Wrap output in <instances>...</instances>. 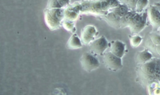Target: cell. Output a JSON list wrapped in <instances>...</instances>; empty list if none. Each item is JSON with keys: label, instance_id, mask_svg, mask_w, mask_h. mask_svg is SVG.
I'll use <instances>...</instances> for the list:
<instances>
[{"label": "cell", "instance_id": "obj_26", "mask_svg": "<svg viewBox=\"0 0 160 95\" xmlns=\"http://www.w3.org/2000/svg\"><path fill=\"white\" fill-rule=\"evenodd\" d=\"M156 53L159 56H160V45H156Z\"/></svg>", "mask_w": 160, "mask_h": 95}, {"label": "cell", "instance_id": "obj_10", "mask_svg": "<svg viewBox=\"0 0 160 95\" xmlns=\"http://www.w3.org/2000/svg\"><path fill=\"white\" fill-rule=\"evenodd\" d=\"M147 20H148V13L147 11L143 12V15L142 19L137 24L133 25L131 28H129V29L131 31V32L133 34H137L140 33L142 31H143L147 25Z\"/></svg>", "mask_w": 160, "mask_h": 95}, {"label": "cell", "instance_id": "obj_25", "mask_svg": "<svg viewBox=\"0 0 160 95\" xmlns=\"http://www.w3.org/2000/svg\"><path fill=\"white\" fill-rule=\"evenodd\" d=\"M58 2L60 5L61 6V7L63 8H66L69 6L70 0H58Z\"/></svg>", "mask_w": 160, "mask_h": 95}, {"label": "cell", "instance_id": "obj_1", "mask_svg": "<svg viewBox=\"0 0 160 95\" xmlns=\"http://www.w3.org/2000/svg\"><path fill=\"white\" fill-rule=\"evenodd\" d=\"M156 59L151 60L145 63L138 64V76L140 77V81L145 84H151L156 80L154 75Z\"/></svg>", "mask_w": 160, "mask_h": 95}, {"label": "cell", "instance_id": "obj_3", "mask_svg": "<svg viewBox=\"0 0 160 95\" xmlns=\"http://www.w3.org/2000/svg\"><path fill=\"white\" fill-rule=\"evenodd\" d=\"M102 62L106 69L113 72H117L122 68V58L115 56L110 51L103 55Z\"/></svg>", "mask_w": 160, "mask_h": 95}, {"label": "cell", "instance_id": "obj_15", "mask_svg": "<svg viewBox=\"0 0 160 95\" xmlns=\"http://www.w3.org/2000/svg\"><path fill=\"white\" fill-rule=\"evenodd\" d=\"M129 10L130 9L129 8V7L124 4H121L117 8H113V11L121 18L124 16L125 15H126L127 13L129 11Z\"/></svg>", "mask_w": 160, "mask_h": 95}, {"label": "cell", "instance_id": "obj_5", "mask_svg": "<svg viewBox=\"0 0 160 95\" xmlns=\"http://www.w3.org/2000/svg\"><path fill=\"white\" fill-rule=\"evenodd\" d=\"M108 48V42L104 36L93 41L90 45L91 51L99 55H103L104 53Z\"/></svg>", "mask_w": 160, "mask_h": 95}, {"label": "cell", "instance_id": "obj_22", "mask_svg": "<svg viewBox=\"0 0 160 95\" xmlns=\"http://www.w3.org/2000/svg\"><path fill=\"white\" fill-rule=\"evenodd\" d=\"M107 2L109 4L110 10L115 8L117 6H118L120 5H121L118 0H107Z\"/></svg>", "mask_w": 160, "mask_h": 95}, {"label": "cell", "instance_id": "obj_18", "mask_svg": "<svg viewBox=\"0 0 160 95\" xmlns=\"http://www.w3.org/2000/svg\"><path fill=\"white\" fill-rule=\"evenodd\" d=\"M62 25L63 28L69 32H74L75 31V26H74V23L71 21L69 20H63L62 21Z\"/></svg>", "mask_w": 160, "mask_h": 95}, {"label": "cell", "instance_id": "obj_6", "mask_svg": "<svg viewBox=\"0 0 160 95\" xmlns=\"http://www.w3.org/2000/svg\"><path fill=\"white\" fill-rule=\"evenodd\" d=\"M98 34L96 28L92 25H86L81 32V40L84 45H88L94 40L95 37Z\"/></svg>", "mask_w": 160, "mask_h": 95}, {"label": "cell", "instance_id": "obj_8", "mask_svg": "<svg viewBox=\"0 0 160 95\" xmlns=\"http://www.w3.org/2000/svg\"><path fill=\"white\" fill-rule=\"evenodd\" d=\"M126 45L121 41L116 40L112 43L110 52H112L115 56L122 58L125 54Z\"/></svg>", "mask_w": 160, "mask_h": 95}, {"label": "cell", "instance_id": "obj_16", "mask_svg": "<svg viewBox=\"0 0 160 95\" xmlns=\"http://www.w3.org/2000/svg\"><path fill=\"white\" fill-rule=\"evenodd\" d=\"M129 41H130V45L132 48H135L138 47L142 42L143 38L138 35L135 34L134 36H129Z\"/></svg>", "mask_w": 160, "mask_h": 95}, {"label": "cell", "instance_id": "obj_28", "mask_svg": "<svg viewBox=\"0 0 160 95\" xmlns=\"http://www.w3.org/2000/svg\"><path fill=\"white\" fill-rule=\"evenodd\" d=\"M158 32L160 34V28H159V29L158 30Z\"/></svg>", "mask_w": 160, "mask_h": 95}, {"label": "cell", "instance_id": "obj_20", "mask_svg": "<svg viewBox=\"0 0 160 95\" xmlns=\"http://www.w3.org/2000/svg\"><path fill=\"white\" fill-rule=\"evenodd\" d=\"M48 9H55V8H62L60 5L58 0H48L47 3Z\"/></svg>", "mask_w": 160, "mask_h": 95}, {"label": "cell", "instance_id": "obj_27", "mask_svg": "<svg viewBox=\"0 0 160 95\" xmlns=\"http://www.w3.org/2000/svg\"><path fill=\"white\" fill-rule=\"evenodd\" d=\"M154 5L158 9V10L160 12V2H157V3H155L154 4Z\"/></svg>", "mask_w": 160, "mask_h": 95}, {"label": "cell", "instance_id": "obj_7", "mask_svg": "<svg viewBox=\"0 0 160 95\" xmlns=\"http://www.w3.org/2000/svg\"><path fill=\"white\" fill-rule=\"evenodd\" d=\"M148 19L152 26L153 31H158L160 28V12L154 6L151 5L147 11Z\"/></svg>", "mask_w": 160, "mask_h": 95}, {"label": "cell", "instance_id": "obj_19", "mask_svg": "<svg viewBox=\"0 0 160 95\" xmlns=\"http://www.w3.org/2000/svg\"><path fill=\"white\" fill-rule=\"evenodd\" d=\"M154 75L156 80L160 83V58L156 59L155 67H154Z\"/></svg>", "mask_w": 160, "mask_h": 95}, {"label": "cell", "instance_id": "obj_9", "mask_svg": "<svg viewBox=\"0 0 160 95\" xmlns=\"http://www.w3.org/2000/svg\"><path fill=\"white\" fill-rule=\"evenodd\" d=\"M104 19L113 28L116 29L121 28V27H120V20H121V17L113 10L108 13V14H106L104 16Z\"/></svg>", "mask_w": 160, "mask_h": 95}, {"label": "cell", "instance_id": "obj_21", "mask_svg": "<svg viewBox=\"0 0 160 95\" xmlns=\"http://www.w3.org/2000/svg\"><path fill=\"white\" fill-rule=\"evenodd\" d=\"M149 37L151 39L152 42L155 45H160V35L159 34L152 32V33L150 34Z\"/></svg>", "mask_w": 160, "mask_h": 95}, {"label": "cell", "instance_id": "obj_17", "mask_svg": "<svg viewBox=\"0 0 160 95\" xmlns=\"http://www.w3.org/2000/svg\"><path fill=\"white\" fill-rule=\"evenodd\" d=\"M149 4V0H138L135 11L137 13H141L142 11L144 10V9L148 6Z\"/></svg>", "mask_w": 160, "mask_h": 95}, {"label": "cell", "instance_id": "obj_13", "mask_svg": "<svg viewBox=\"0 0 160 95\" xmlns=\"http://www.w3.org/2000/svg\"><path fill=\"white\" fill-rule=\"evenodd\" d=\"M136 13L137 12L135 10H131L126 15L121 18V20H120V27H121V28H128L132 18L134 17Z\"/></svg>", "mask_w": 160, "mask_h": 95}, {"label": "cell", "instance_id": "obj_12", "mask_svg": "<svg viewBox=\"0 0 160 95\" xmlns=\"http://www.w3.org/2000/svg\"><path fill=\"white\" fill-rule=\"evenodd\" d=\"M83 46V43L81 39L76 34H73L67 43V48L70 50H76L81 48Z\"/></svg>", "mask_w": 160, "mask_h": 95}, {"label": "cell", "instance_id": "obj_2", "mask_svg": "<svg viewBox=\"0 0 160 95\" xmlns=\"http://www.w3.org/2000/svg\"><path fill=\"white\" fill-rule=\"evenodd\" d=\"M65 10L62 8L48 9L45 11V20L47 26L53 31L60 28L64 18Z\"/></svg>", "mask_w": 160, "mask_h": 95}, {"label": "cell", "instance_id": "obj_4", "mask_svg": "<svg viewBox=\"0 0 160 95\" xmlns=\"http://www.w3.org/2000/svg\"><path fill=\"white\" fill-rule=\"evenodd\" d=\"M82 69L87 72H91L97 70L100 63L94 55L89 53H84L79 59Z\"/></svg>", "mask_w": 160, "mask_h": 95}, {"label": "cell", "instance_id": "obj_24", "mask_svg": "<svg viewBox=\"0 0 160 95\" xmlns=\"http://www.w3.org/2000/svg\"><path fill=\"white\" fill-rule=\"evenodd\" d=\"M138 0H129L127 6L131 10H135Z\"/></svg>", "mask_w": 160, "mask_h": 95}, {"label": "cell", "instance_id": "obj_29", "mask_svg": "<svg viewBox=\"0 0 160 95\" xmlns=\"http://www.w3.org/2000/svg\"></svg>", "mask_w": 160, "mask_h": 95}, {"label": "cell", "instance_id": "obj_23", "mask_svg": "<svg viewBox=\"0 0 160 95\" xmlns=\"http://www.w3.org/2000/svg\"><path fill=\"white\" fill-rule=\"evenodd\" d=\"M101 5L102 10L104 11L110 10L107 0H101Z\"/></svg>", "mask_w": 160, "mask_h": 95}, {"label": "cell", "instance_id": "obj_11", "mask_svg": "<svg viewBox=\"0 0 160 95\" xmlns=\"http://www.w3.org/2000/svg\"><path fill=\"white\" fill-rule=\"evenodd\" d=\"M152 53L149 52V50H147L138 52L135 57V60L138 64L145 63L152 60Z\"/></svg>", "mask_w": 160, "mask_h": 95}, {"label": "cell", "instance_id": "obj_14", "mask_svg": "<svg viewBox=\"0 0 160 95\" xmlns=\"http://www.w3.org/2000/svg\"><path fill=\"white\" fill-rule=\"evenodd\" d=\"M78 15H79V13H78L75 11L68 8L66 10H65L63 20L74 22L78 19Z\"/></svg>", "mask_w": 160, "mask_h": 95}]
</instances>
